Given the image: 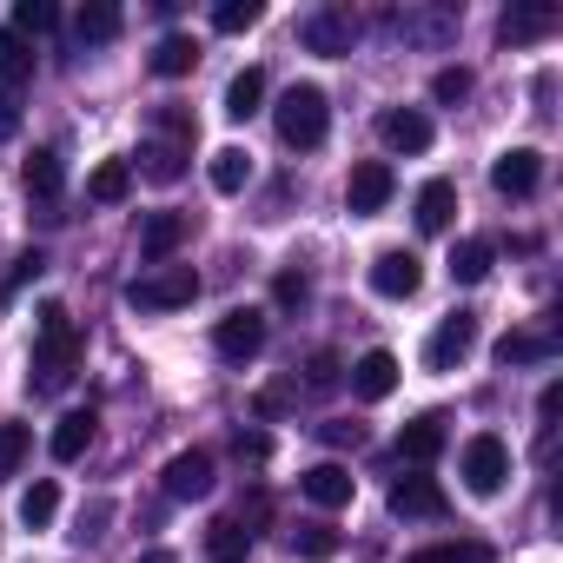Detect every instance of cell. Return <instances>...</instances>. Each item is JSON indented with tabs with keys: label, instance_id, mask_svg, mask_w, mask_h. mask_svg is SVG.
<instances>
[{
	"label": "cell",
	"instance_id": "cell-1",
	"mask_svg": "<svg viewBox=\"0 0 563 563\" xmlns=\"http://www.w3.org/2000/svg\"><path fill=\"white\" fill-rule=\"evenodd\" d=\"M74 365H80V332H74L67 306H60V299L34 306V378H27V385H34V391H67Z\"/></svg>",
	"mask_w": 563,
	"mask_h": 563
},
{
	"label": "cell",
	"instance_id": "cell-2",
	"mask_svg": "<svg viewBox=\"0 0 563 563\" xmlns=\"http://www.w3.org/2000/svg\"><path fill=\"white\" fill-rule=\"evenodd\" d=\"M192 140H199L192 113H179V107H159V113H153V140L140 146V173H146L153 186H173V179H186Z\"/></svg>",
	"mask_w": 563,
	"mask_h": 563
},
{
	"label": "cell",
	"instance_id": "cell-3",
	"mask_svg": "<svg viewBox=\"0 0 563 563\" xmlns=\"http://www.w3.org/2000/svg\"><path fill=\"white\" fill-rule=\"evenodd\" d=\"M272 120H278V140H286L292 153L325 146V133H332V107H325L319 87H286V93H278V107H272Z\"/></svg>",
	"mask_w": 563,
	"mask_h": 563
},
{
	"label": "cell",
	"instance_id": "cell-4",
	"mask_svg": "<svg viewBox=\"0 0 563 563\" xmlns=\"http://www.w3.org/2000/svg\"><path fill=\"white\" fill-rule=\"evenodd\" d=\"M192 299H199V272L192 265H153V272H140L133 286H126L133 312H179Z\"/></svg>",
	"mask_w": 563,
	"mask_h": 563
},
{
	"label": "cell",
	"instance_id": "cell-5",
	"mask_svg": "<svg viewBox=\"0 0 563 563\" xmlns=\"http://www.w3.org/2000/svg\"><path fill=\"white\" fill-rule=\"evenodd\" d=\"M212 352H219L225 365H252V358L265 352V312H252V306H232V312L212 325Z\"/></svg>",
	"mask_w": 563,
	"mask_h": 563
},
{
	"label": "cell",
	"instance_id": "cell-6",
	"mask_svg": "<svg viewBox=\"0 0 563 563\" xmlns=\"http://www.w3.org/2000/svg\"><path fill=\"white\" fill-rule=\"evenodd\" d=\"M464 484H471V497H497L504 490V477H510V444L504 438H490V431H477L471 444H464Z\"/></svg>",
	"mask_w": 563,
	"mask_h": 563
},
{
	"label": "cell",
	"instance_id": "cell-7",
	"mask_svg": "<svg viewBox=\"0 0 563 563\" xmlns=\"http://www.w3.org/2000/svg\"><path fill=\"white\" fill-rule=\"evenodd\" d=\"M299 41H306V54H325V60H339V54H352V41H358V21H352V8H312V14L299 21Z\"/></svg>",
	"mask_w": 563,
	"mask_h": 563
},
{
	"label": "cell",
	"instance_id": "cell-8",
	"mask_svg": "<svg viewBox=\"0 0 563 563\" xmlns=\"http://www.w3.org/2000/svg\"><path fill=\"white\" fill-rule=\"evenodd\" d=\"M471 352H477V312H451L424 345V372H457Z\"/></svg>",
	"mask_w": 563,
	"mask_h": 563
},
{
	"label": "cell",
	"instance_id": "cell-9",
	"mask_svg": "<svg viewBox=\"0 0 563 563\" xmlns=\"http://www.w3.org/2000/svg\"><path fill=\"white\" fill-rule=\"evenodd\" d=\"M490 186H497L504 199H530V192L543 186V153H537V146L497 153V159H490Z\"/></svg>",
	"mask_w": 563,
	"mask_h": 563
},
{
	"label": "cell",
	"instance_id": "cell-10",
	"mask_svg": "<svg viewBox=\"0 0 563 563\" xmlns=\"http://www.w3.org/2000/svg\"><path fill=\"white\" fill-rule=\"evenodd\" d=\"M418 286H424V265H418V252L391 245V252H378V258H372V292H378V299H411Z\"/></svg>",
	"mask_w": 563,
	"mask_h": 563
},
{
	"label": "cell",
	"instance_id": "cell-11",
	"mask_svg": "<svg viewBox=\"0 0 563 563\" xmlns=\"http://www.w3.org/2000/svg\"><path fill=\"white\" fill-rule=\"evenodd\" d=\"M391 192H398V179H391L385 159H358L352 179H345V206H352V212H385Z\"/></svg>",
	"mask_w": 563,
	"mask_h": 563
},
{
	"label": "cell",
	"instance_id": "cell-12",
	"mask_svg": "<svg viewBox=\"0 0 563 563\" xmlns=\"http://www.w3.org/2000/svg\"><path fill=\"white\" fill-rule=\"evenodd\" d=\"M159 477H166V497H179V504L212 497V457H206V451H179Z\"/></svg>",
	"mask_w": 563,
	"mask_h": 563
},
{
	"label": "cell",
	"instance_id": "cell-13",
	"mask_svg": "<svg viewBox=\"0 0 563 563\" xmlns=\"http://www.w3.org/2000/svg\"><path fill=\"white\" fill-rule=\"evenodd\" d=\"M60 192H67V159H60L54 146H34V159H27V199H34L41 212H54Z\"/></svg>",
	"mask_w": 563,
	"mask_h": 563
},
{
	"label": "cell",
	"instance_id": "cell-14",
	"mask_svg": "<svg viewBox=\"0 0 563 563\" xmlns=\"http://www.w3.org/2000/svg\"><path fill=\"white\" fill-rule=\"evenodd\" d=\"M391 510H398V517H444V510H451V497H444V484H438V477H424V471H418V477H398V484H391Z\"/></svg>",
	"mask_w": 563,
	"mask_h": 563
},
{
	"label": "cell",
	"instance_id": "cell-15",
	"mask_svg": "<svg viewBox=\"0 0 563 563\" xmlns=\"http://www.w3.org/2000/svg\"><path fill=\"white\" fill-rule=\"evenodd\" d=\"M299 490H306L319 510H345V504H352V490H358V477H352L345 464H312V471L299 477Z\"/></svg>",
	"mask_w": 563,
	"mask_h": 563
},
{
	"label": "cell",
	"instance_id": "cell-16",
	"mask_svg": "<svg viewBox=\"0 0 563 563\" xmlns=\"http://www.w3.org/2000/svg\"><path fill=\"white\" fill-rule=\"evenodd\" d=\"M378 133H385L391 153H424V146H431V113H418V107H391V113L378 120Z\"/></svg>",
	"mask_w": 563,
	"mask_h": 563
},
{
	"label": "cell",
	"instance_id": "cell-17",
	"mask_svg": "<svg viewBox=\"0 0 563 563\" xmlns=\"http://www.w3.org/2000/svg\"><path fill=\"white\" fill-rule=\"evenodd\" d=\"M179 239H186V212H146V225H140V258H146V265H166V258L179 252Z\"/></svg>",
	"mask_w": 563,
	"mask_h": 563
},
{
	"label": "cell",
	"instance_id": "cell-18",
	"mask_svg": "<svg viewBox=\"0 0 563 563\" xmlns=\"http://www.w3.org/2000/svg\"><path fill=\"white\" fill-rule=\"evenodd\" d=\"M391 391H398V358H391V352H365V358L352 365V398L378 405V398H391Z\"/></svg>",
	"mask_w": 563,
	"mask_h": 563
},
{
	"label": "cell",
	"instance_id": "cell-19",
	"mask_svg": "<svg viewBox=\"0 0 563 563\" xmlns=\"http://www.w3.org/2000/svg\"><path fill=\"white\" fill-rule=\"evenodd\" d=\"M556 8H510L504 21H497V34H504V47H530V41H543V34H556Z\"/></svg>",
	"mask_w": 563,
	"mask_h": 563
},
{
	"label": "cell",
	"instance_id": "cell-20",
	"mask_svg": "<svg viewBox=\"0 0 563 563\" xmlns=\"http://www.w3.org/2000/svg\"><path fill=\"white\" fill-rule=\"evenodd\" d=\"M438 451H444V418H438V411H424V418H411V424L398 431V457H405V464H431Z\"/></svg>",
	"mask_w": 563,
	"mask_h": 563
},
{
	"label": "cell",
	"instance_id": "cell-21",
	"mask_svg": "<svg viewBox=\"0 0 563 563\" xmlns=\"http://www.w3.org/2000/svg\"><path fill=\"white\" fill-rule=\"evenodd\" d=\"M245 556H252V530L239 517H219L206 530V563H245Z\"/></svg>",
	"mask_w": 563,
	"mask_h": 563
},
{
	"label": "cell",
	"instance_id": "cell-22",
	"mask_svg": "<svg viewBox=\"0 0 563 563\" xmlns=\"http://www.w3.org/2000/svg\"><path fill=\"white\" fill-rule=\"evenodd\" d=\"M192 67H199V41H192V34H166V41L153 47V74H159V80H186Z\"/></svg>",
	"mask_w": 563,
	"mask_h": 563
},
{
	"label": "cell",
	"instance_id": "cell-23",
	"mask_svg": "<svg viewBox=\"0 0 563 563\" xmlns=\"http://www.w3.org/2000/svg\"><path fill=\"white\" fill-rule=\"evenodd\" d=\"M497 358L504 365H543V358H556V332H504Z\"/></svg>",
	"mask_w": 563,
	"mask_h": 563
},
{
	"label": "cell",
	"instance_id": "cell-24",
	"mask_svg": "<svg viewBox=\"0 0 563 563\" xmlns=\"http://www.w3.org/2000/svg\"><path fill=\"white\" fill-rule=\"evenodd\" d=\"M87 444H93V411H67L60 424H54V464H74V457H87Z\"/></svg>",
	"mask_w": 563,
	"mask_h": 563
},
{
	"label": "cell",
	"instance_id": "cell-25",
	"mask_svg": "<svg viewBox=\"0 0 563 563\" xmlns=\"http://www.w3.org/2000/svg\"><path fill=\"white\" fill-rule=\"evenodd\" d=\"M74 34H80V47H107V41H120V8H113V0H87L80 21H74Z\"/></svg>",
	"mask_w": 563,
	"mask_h": 563
},
{
	"label": "cell",
	"instance_id": "cell-26",
	"mask_svg": "<svg viewBox=\"0 0 563 563\" xmlns=\"http://www.w3.org/2000/svg\"><path fill=\"white\" fill-rule=\"evenodd\" d=\"M490 258H497L490 239H457L451 245V278L457 286H477V278H490Z\"/></svg>",
	"mask_w": 563,
	"mask_h": 563
},
{
	"label": "cell",
	"instance_id": "cell-27",
	"mask_svg": "<svg viewBox=\"0 0 563 563\" xmlns=\"http://www.w3.org/2000/svg\"><path fill=\"white\" fill-rule=\"evenodd\" d=\"M126 192H133V166H126V159H100L93 179H87V199H93V206H120Z\"/></svg>",
	"mask_w": 563,
	"mask_h": 563
},
{
	"label": "cell",
	"instance_id": "cell-28",
	"mask_svg": "<svg viewBox=\"0 0 563 563\" xmlns=\"http://www.w3.org/2000/svg\"><path fill=\"white\" fill-rule=\"evenodd\" d=\"M451 212H457V186H451V179H431V186L418 192V232H444Z\"/></svg>",
	"mask_w": 563,
	"mask_h": 563
},
{
	"label": "cell",
	"instance_id": "cell-29",
	"mask_svg": "<svg viewBox=\"0 0 563 563\" xmlns=\"http://www.w3.org/2000/svg\"><path fill=\"white\" fill-rule=\"evenodd\" d=\"M258 100H265V74H258V67H245V74L225 80V120H252Z\"/></svg>",
	"mask_w": 563,
	"mask_h": 563
},
{
	"label": "cell",
	"instance_id": "cell-30",
	"mask_svg": "<svg viewBox=\"0 0 563 563\" xmlns=\"http://www.w3.org/2000/svg\"><path fill=\"white\" fill-rule=\"evenodd\" d=\"M206 173H212V192H245V179H252V153H245V146H219Z\"/></svg>",
	"mask_w": 563,
	"mask_h": 563
},
{
	"label": "cell",
	"instance_id": "cell-31",
	"mask_svg": "<svg viewBox=\"0 0 563 563\" xmlns=\"http://www.w3.org/2000/svg\"><path fill=\"white\" fill-rule=\"evenodd\" d=\"M54 510H60V484H54V477H34V484L21 490V523H27V530H47Z\"/></svg>",
	"mask_w": 563,
	"mask_h": 563
},
{
	"label": "cell",
	"instance_id": "cell-32",
	"mask_svg": "<svg viewBox=\"0 0 563 563\" xmlns=\"http://www.w3.org/2000/svg\"><path fill=\"white\" fill-rule=\"evenodd\" d=\"M34 74V47L14 34V27H0V80H8V87H21Z\"/></svg>",
	"mask_w": 563,
	"mask_h": 563
},
{
	"label": "cell",
	"instance_id": "cell-33",
	"mask_svg": "<svg viewBox=\"0 0 563 563\" xmlns=\"http://www.w3.org/2000/svg\"><path fill=\"white\" fill-rule=\"evenodd\" d=\"M60 27V8L54 0H14V34L27 41V34H54Z\"/></svg>",
	"mask_w": 563,
	"mask_h": 563
},
{
	"label": "cell",
	"instance_id": "cell-34",
	"mask_svg": "<svg viewBox=\"0 0 563 563\" xmlns=\"http://www.w3.org/2000/svg\"><path fill=\"white\" fill-rule=\"evenodd\" d=\"M258 21H265L258 0H219V8H212V27H219V34H245V27H258Z\"/></svg>",
	"mask_w": 563,
	"mask_h": 563
},
{
	"label": "cell",
	"instance_id": "cell-35",
	"mask_svg": "<svg viewBox=\"0 0 563 563\" xmlns=\"http://www.w3.org/2000/svg\"><path fill=\"white\" fill-rule=\"evenodd\" d=\"M471 87H477L471 67H438V74H431V100H438V107H464Z\"/></svg>",
	"mask_w": 563,
	"mask_h": 563
},
{
	"label": "cell",
	"instance_id": "cell-36",
	"mask_svg": "<svg viewBox=\"0 0 563 563\" xmlns=\"http://www.w3.org/2000/svg\"><path fill=\"white\" fill-rule=\"evenodd\" d=\"M27 444H34L27 424H0V477H14V471L27 464Z\"/></svg>",
	"mask_w": 563,
	"mask_h": 563
},
{
	"label": "cell",
	"instance_id": "cell-37",
	"mask_svg": "<svg viewBox=\"0 0 563 563\" xmlns=\"http://www.w3.org/2000/svg\"><path fill=\"white\" fill-rule=\"evenodd\" d=\"M411 563H490V550L484 543H424Z\"/></svg>",
	"mask_w": 563,
	"mask_h": 563
},
{
	"label": "cell",
	"instance_id": "cell-38",
	"mask_svg": "<svg viewBox=\"0 0 563 563\" xmlns=\"http://www.w3.org/2000/svg\"><path fill=\"white\" fill-rule=\"evenodd\" d=\"M41 272H47V258H41V252H21V258H14V272L0 278V306H8V299L27 286V278H41Z\"/></svg>",
	"mask_w": 563,
	"mask_h": 563
},
{
	"label": "cell",
	"instance_id": "cell-39",
	"mask_svg": "<svg viewBox=\"0 0 563 563\" xmlns=\"http://www.w3.org/2000/svg\"><path fill=\"white\" fill-rule=\"evenodd\" d=\"M272 299L286 306V312H299V306L312 299V286H306V272H278V278H272Z\"/></svg>",
	"mask_w": 563,
	"mask_h": 563
},
{
	"label": "cell",
	"instance_id": "cell-40",
	"mask_svg": "<svg viewBox=\"0 0 563 563\" xmlns=\"http://www.w3.org/2000/svg\"><path fill=\"white\" fill-rule=\"evenodd\" d=\"M107 517H113V504H107V497H93V504L80 510V530H74V543H100V537H107Z\"/></svg>",
	"mask_w": 563,
	"mask_h": 563
},
{
	"label": "cell",
	"instance_id": "cell-41",
	"mask_svg": "<svg viewBox=\"0 0 563 563\" xmlns=\"http://www.w3.org/2000/svg\"><path fill=\"white\" fill-rule=\"evenodd\" d=\"M292 550H299V556H332V550H339V537L312 523V530H299V537H292Z\"/></svg>",
	"mask_w": 563,
	"mask_h": 563
},
{
	"label": "cell",
	"instance_id": "cell-42",
	"mask_svg": "<svg viewBox=\"0 0 563 563\" xmlns=\"http://www.w3.org/2000/svg\"><path fill=\"white\" fill-rule=\"evenodd\" d=\"M306 385H312V391H332V385H339V358H332V352H319V358L306 365Z\"/></svg>",
	"mask_w": 563,
	"mask_h": 563
},
{
	"label": "cell",
	"instance_id": "cell-43",
	"mask_svg": "<svg viewBox=\"0 0 563 563\" xmlns=\"http://www.w3.org/2000/svg\"><path fill=\"white\" fill-rule=\"evenodd\" d=\"M232 451H239V457H252V464H258V457H265V451H272V438H265V431H239V438H232Z\"/></svg>",
	"mask_w": 563,
	"mask_h": 563
},
{
	"label": "cell",
	"instance_id": "cell-44",
	"mask_svg": "<svg viewBox=\"0 0 563 563\" xmlns=\"http://www.w3.org/2000/svg\"><path fill=\"white\" fill-rule=\"evenodd\" d=\"M14 133H21V100L0 93V140H14Z\"/></svg>",
	"mask_w": 563,
	"mask_h": 563
},
{
	"label": "cell",
	"instance_id": "cell-45",
	"mask_svg": "<svg viewBox=\"0 0 563 563\" xmlns=\"http://www.w3.org/2000/svg\"><path fill=\"white\" fill-rule=\"evenodd\" d=\"M563 411V385H543V398H537V418H543V431H550V418Z\"/></svg>",
	"mask_w": 563,
	"mask_h": 563
},
{
	"label": "cell",
	"instance_id": "cell-46",
	"mask_svg": "<svg viewBox=\"0 0 563 563\" xmlns=\"http://www.w3.org/2000/svg\"><path fill=\"white\" fill-rule=\"evenodd\" d=\"M286 398H292L286 385H272V391H258V418H278V411H286Z\"/></svg>",
	"mask_w": 563,
	"mask_h": 563
},
{
	"label": "cell",
	"instance_id": "cell-47",
	"mask_svg": "<svg viewBox=\"0 0 563 563\" xmlns=\"http://www.w3.org/2000/svg\"><path fill=\"white\" fill-rule=\"evenodd\" d=\"M325 444H358V424H345V418H332V424H325Z\"/></svg>",
	"mask_w": 563,
	"mask_h": 563
},
{
	"label": "cell",
	"instance_id": "cell-48",
	"mask_svg": "<svg viewBox=\"0 0 563 563\" xmlns=\"http://www.w3.org/2000/svg\"><path fill=\"white\" fill-rule=\"evenodd\" d=\"M140 563H179L173 550H140Z\"/></svg>",
	"mask_w": 563,
	"mask_h": 563
}]
</instances>
